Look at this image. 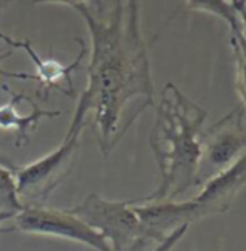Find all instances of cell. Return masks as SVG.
I'll return each mask as SVG.
<instances>
[{
  "label": "cell",
  "mask_w": 246,
  "mask_h": 251,
  "mask_svg": "<svg viewBox=\"0 0 246 251\" xmlns=\"http://www.w3.org/2000/svg\"><path fill=\"white\" fill-rule=\"evenodd\" d=\"M75 10L91 35L87 86L75 106L69 131L82 134L87 117L104 157L126 136L141 112L154 104L148 47L141 30L139 3L57 2Z\"/></svg>",
  "instance_id": "1"
},
{
  "label": "cell",
  "mask_w": 246,
  "mask_h": 251,
  "mask_svg": "<svg viewBox=\"0 0 246 251\" xmlns=\"http://www.w3.org/2000/svg\"><path fill=\"white\" fill-rule=\"evenodd\" d=\"M206 109L168 82L156 106V123L149 134L161 183L152 194L138 198L139 203L177 201L181 194L196 188V171L201 156V132Z\"/></svg>",
  "instance_id": "2"
},
{
  "label": "cell",
  "mask_w": 246,
  "mask_h": 251,
  "mask_svg": "<svg viewBox=\"0 0 246 251\" xmlns=\"http://www.w3.org/2000/svg\"><path fill=\"white\" fill-rule=\"evenodd\" d=\"M69 211L98 231L112 251H143L152 243L132 201H111L92 193Z\"/></svg>",
  "instance_id": "3"
},
{
  "label": "cell",
  "mask_w": 246,
  "mask_h": 251,
  "mask_svg": "<svg viewBox=\"0 0 246 251\" xmlns=\"http://www.w3.org/2000/svg\"><path fill=\"white\" fill-rule=\"evenodd\" d=\"M80 134L67 132L57 149L30 164L19 166L15 184L22 206H44L67 177L77 161Z\"/></svg>",
  "instance_id": "4"
},
{
  "label": "cell",
  "mask_w": 246,
  "mask_h": 251,
  "mask_svg": "<svg viewBox=\"0 0 246 251\" xmlns=\"http://www.w3.org/2000/svg\"><path fill=\"white\" fill-rule=\"evenodd\" d=\"M246 152V109L238 106L201 132V156L196 186L224 173Z\"/></svg>",
  "instance_id": "5"
},
{
  "label": "cell",
  "mask_w": 246,
  "mask_h": 251,
  "mask_svg": "<svg viewBox=\"0 0 246 251\" xmlns=\"http://www.w3.org/2000/svg\"><path fill=\"white\" fill-rule=\"evenodd\" d=\"M12 228L14 231L39 236L62 238L86 245L96 251H112L102 236L92 228L74 216L69 209H55L47 206H24L22 211L14 216Z\"/></svg>",
  "instance_id": "6"
},
{
  "label": "cell",
  "mask_w": 246,
  "mask_h": 251,
  "mask_svg": "<svg viewBox=\"0 0 246 251\" xmlns=\"http://www.w3.org/2000/svg\"><path fill=\"white\" fill-rule=\"evenodd\" d=\"M0 40L3 44L9 46L10 50H24L27 55L32 59L35 69H37V74H35V82L39 84V94L47 97L50 91H59L62 94L74 97V82H72V74H74L75 69H79L80 62L87 55V46L82 39L75 37V42L79 44L80 50L69 66L59 62L55 59H46L40 57L35 52V49L32 47V44L27 39H14L10 35L0 32Z\"/></svg>",
  "instance_id": "7"
},
{
  "label": "cell",
  "mask_w": 246,
  "mask_h": 251,
  "mask_svg": "<svg viewBox=\"0 0 246 251\" xmlns=\"http://www.w3.org/2000/svg\"><path fill=\"white\" fill-rule=\"evenodd\" d=\"M246 186V152L224 173L218 174L203 186L201 193L193 200L199 218L226 213L238 193Z\"/></svg>",
  "instance_id": "8"
},
{
  "label": "cell",
  "mask_w": 246,
  "mask_h": 251,
  "mask_svg": "<svg viewBox=\"0 0 246 251\" xmlns=\"http://www.w3.org/2000/svg\"><path fill=\"white\" fill-rule=\"evenodd\" d=\"M0 87L9 94V102L0 106V129L2 131H14L15 132V146L22 148V146L30 143V134L37 129V126L44 117H57L60 116L59 111H49V109H42L37 102L32 100L30 107L32 111L29 114H20L19 104L20 102H29L30 97L22 92H15L7 82H2Z\"/></svg>",
  "instance_id": "9"
},
{
  "label": "cell",
  "mask_w": 246,
  "mask_h": 251,
  "mask_svg": "<svg viewBox=\"0 0 246 251\" xmlns=\"http://www.w3.org/2000/svg\"><path fill=\"white\" fill-rule=\"evenodd\" d=\"M189 7L195 10L208 12L216 17L223 19L229 27V44L233 49L236 62V89L243 100V107L246 109V40L240 30V19L236 14L235 2H223V0H197V2H188Z\"/></svg>",
  "instance_id": "10"
},
{
  "label": "cell",
  "mask_w": 246,
  "mask_h": 251,
  "mask_svg": "<svg viewBox=\"0 0 246 251\" xmlns=\"http://www.w3.org/2000/svg\"><path fill=\"white\" fill-rule=\"evenodd\" d=\"M22 208L15 184V173L0 166V211L17 214Z\"/></svg>",
  "instance_id": "11"
},
{
  "label": "cell",
  "mask_w": 246,
  "mask_h": 251,
  "mask_svg": "<svg viewBox=\"0 0 246 251\" xmlns=\"http://www.w3.org/2000/svg\"><path fill=\"white\" fill-rule=\"evenodd\" d=\"M12 52L14 50H7L3 52V54H0V77H5V79H15V80H24V82H30V80H34L35 82V75L32 74H27V72H12V71H7L5 67H3V60L9 59L12 55Z\"/></svg>",
  "instance_id": "12"
},
{
  "label": "cell",
  "mask_w": 246,
  "mask_h": 251,
  "mask_svg": "<svg viewBox=\"0 0 246 251\" xmlns=\"http://www.w3.org/2000/svg\"><path fill=\"white\" fill-rule=\"evenodd\" d=\"M188 228H189V226H183V228L176 229V231L169 234V236L163 243H161V245H158V248H156L154 251H171L176 246V243H179L181 238H183L184 234H186Z\"/></svg>",
  "instance_id": "13"
},
{
  "label": "cell",
  "mask_w": 246,
  "mask_h": 251,
  "mask_svg": "<svg viewBox=\"0 0 246 251\" xmlns=\"http://www.w3.org/2000/svg\"><path fill=\"white\" fill-rule=\"evenodd\" d=\"M235 7H236L238 19H240V30H241V34H243V37L246 40V2L245 0H236Z\"/></svg>",
  "instance_id": "14"
},
{
  "label": "cell",
  "mask_w": 246,
  "mask_h": 251,
  "mask_svg": "<svg viewBox=\"0 0 246 251\" xmlns=\"http://www.w3.org/2000/svg\"><path fill=\"white\" fill-rule=\"evenodd\" d=\"M14 216H15V213H5V211H0V234H3V233H10V231H14V228L12 226H3L5 223H10L12 220H14Z\"/></svg>",
  "instance_id": "15"
},
{
  "label": "cell",
  "mask_w": 246,
  "mask_h": 251,
  "mask_svg": "<svg viewBox=\"0 0 246 251\" xmlns=\"http://www.w3.org/2000/svg\"><path fill=\"white\" fill-rule=\"evenodd\" d=\"M0 166L5 168V169H9V171H12V173H15L19 169V164L15 163L10 156H7L5 152H2V151H0Z\"/></svg>",
  "instance_id": "16"
},
{
  "label": "cell",
  "mask_w": 246,
  "mask_h": 251,
  "mask_svg": "<svg viewBox=\"0 0 246 251\" xmlns=\"http://www.w3.org/2000/svg\"><path fill=\"white\" fill-rule=\"evenodd\" d=\"M5 7H7V2H0V12L5 9Z\"/></svg>",
  "instance_id": "17"
}]
</instances>
